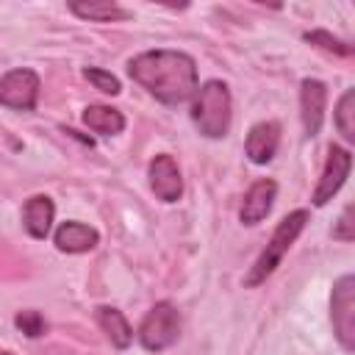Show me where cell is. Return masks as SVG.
Instances as JSON below:
<instances>
[{
  "mask_svg": "<svg viewBox=\"0 0 355 355\" xmlns=\"http://www.w3.org/2000/svg\"><path fill=\"white\" fill-rule=\"evenodd\" d=\"M97 322H100L103 333L108 336V341H111L116 349H125V347L133 341V330H130V324H128V319H125L122 311L103 305V308H97Z\"/></svg>",
  "mask_w": 355,
  "mask_h": 355,
  "instance_id": "cell-15",
  "label": "cell"
},
{
  "mask_svg": "<svg viewBox=\"0 0 355 355\" xmlns=\"http://www.w3.org/2000/svg\"><path fill=\"white\" fill-rule=\"evenodd\" d=\"M324 105H327V86L316 78H305L300 83V116L305 136H316L324 122Z\"/></svg>",
  "mask_w": 355,
  "mask_h": 355,
  "instance_id": "cell-9",
  "label": "cell"
},
{
  "mask_svg": "<svg viewBox=\"0 0 355 355\" xmlns=\"http://www.w3.org/2000/svg\"><path fill=\"white\" fill-rule=\"evenodd\" d=\"M147 178H150V189L155 191L158 200H164V202H178V200L183 197L180 166H178V161H175L169 153H158V155L150 161Z\"/></svg>",
  "mask_w": 355,
  "mask_h": 355,
  "instance_id": "cell-8",
  "label": "cell"
},
{
  "mask_svg": "<svg viewBox=\"0 0 355 355\" xmlns=\"http://www.w3.org/2000/svg\"><path fill=\"white\" fill-rule=\"evenodd\" d=\"M330 319H333V333L338 344L352 352L355 349V277L344 275L333 286L330 297Z\"/></svg>",
  "mask_w": 355,
  "mask_h": 355,
  "instance_id": "cell-5",
  "label": "cell"
},
{
  "mask_svg": "<svg viewBox=\"0 0 355 355\" xmlns=\"http://www.w3.org/2000/svg\"><path fill=\"white\" fill-rule=\"evenodd\" d=\"M305 39H308L311 44H316V47L327 50V53H336V55H349V53H352V47H349L347 42H341V39L330 36L327 31H311V33H305Z\"/></svg>",
  "mask_w": 355,
  "mask_h": 355,
  "instance_id": "cell-19",
  "label": "cell"
},
{
  "mask_svg": "<svg viewBox=\"0 0 355 355\" xmlns=\"http://www.w3.org/2000/svg\"><path fill=\"white\" fill-rule=\"evenodd\" d=\"M178 336H180V313H178V308L172 305V302H155L150 311H147V316H144V322L139 324V341H141V347L144 349H150V352H164V349H169L175 341H178Z\"/></svg>",
  "mask_w": 355,
  "mask_h": 355,
  "instance_id": "cell-4",
  "label": "cell"
},
{
  "mask_svg": "<svg viewBox=\"0 0 355 355\" xmlns=\"http://www.w3.org/2000/svg\"><path fill=\"white\" fill-rule=\"evenodd\" d=\"M53 241H55V247H58L61 252H89V250L97 247L100 233H97L94 227L83 225V222L69 219V222H61V225H58Z\"/></svg>",
  "mask_w": 355,
  "mask_h": 355,
  "instance_id": "cell-13",
  "label": "cell"
},
{
  "mask_svg": "<svg viewBox=\"0 0 355 355\" xmlns=\"http://www.w3.org/2000/svg\"><path fill=\"white\" fill-rule=\"evenodd\" d=\"M42 80L33 69L17 67L0 75V105L14 108V111H33L39 100Z\"/></svg>",
  "mask_w": 355,
  "mask_h": 355,
  "instance_id": "cell-6",
  "label": "cell"
},
{
  "mask_svg": "<svg viewBox=\"0 0 355 355\" xmlns=\"http://www.w3.org/2000/svg\"><path fill=\"white\" fill-rule=\"evenodd\" d=\"M69 11L80 19L89 22H116V19H128V11L119 3H108V0H94V3H69Z\"/></svg>",
  "mask_w": 355,
  "mask_h": 355,
  "instance_id": "cell-16",
  "label": "cell"
},
{
  "mask_svg": "<svg viewBox=\"0 0 355 355\" xmlns=\"http://www.w3.org/2000/svg\"><path fill=\"white\" fill-rule=\"evenodd\" d=\"M17 327L25 333V336H31V338H36V336H42L44 333V319H42V313L39 311H22V313H17Z\"/></svg>",
  "mask_w": 355,
  "mask_h": 355,
  "instance_id": "cell-20",
  "label": "cell"
},
{
  "mask_svg": "<svg viewBox=\"0 0 355 355\" xmlns=\"http://www.w3.org/2000/svg\"><path fill=\"white\" fill-rule=\"evenodd\" d=\"M275 197H277V183H275V180H269V178L255 180V183L247 189L244 200H241L239 219H241L244 225H258V222L272 211Z\"/></svg>",
  "mask_w": 355,
  "mask_h": 355,
  "instance_id": "cell-11",
  "label": "cell"
},
{
  "mask_svg": "<svg viewBox=\"0 0 355 355\" xmlns=\"http://www.w3.org/2000/svg\"><path fill=\"white\" fill-rule=\"evenodd\" d=\"M53 216H55V205L47 194H33L22 205V227L33 239H47V233L53 227Z\"/></svg>",
  "mask_w": 355,
  "mask_h": 355,
  "instance_id": "cell-12",
  "label": "cell"
},
{
  "mask_svg": "<svg viewBox=\"0 0 355 355\" xmlns=\"http://www.w3.org/2000/svg\"><path fill=\"white\" fill-rule=\"evenodd\" d=\"M233 103L225 80H205L191 97V122L205 139H222L230 130Z\"/></svg>",
  "mask_w": 355,
  "mask_h": 355,
  "instance_id": "cell-2",
  "label": "cell"
},
{
  "mask_svg": "<svg viewBox=\"0 0 355 355\" xmlns=\"http://www.w3.org/2000/svg\"><path fill=\"white\" fill-rule=\"evenodd\" d=\"M128 75L164 105H180L197 92V64L180 50L139 53L128 61Z\"/></svg>",
  "mask_w": 355,
  "mask_h": 355,
  "instance_id": "cell-1",
  "label": "cell"
},
{
  "mask_svg": "<svg viewBox=\"0 0 355 355\" xmlns=\"http://www.w3.org/2000/svg\"><path fill=\"white\" fill-rule=\"evenodd\" d=\"M349 169H352V153L338 147V144H330L327 150V161H324V169H322V178L313 189V205H327L336 191L344 186V180L349 178Z\"/></svg>",
  "mask_w": 355,
  "mask_h": 355,
  "instance_id": "cell-7",
  "label": "cell"
},
{
  "mask_svg": "<svg viewBox=\"0 0 355 355\" xmlns=\"http://www.w3.org/2000/svg\"><path fill=\"white\" fill-rule=\"evenodd\" d=\"M305 225H308V211H302V208H300V211H291L286 219H280V225L275 227L269 244L263 247V252L255 258V263L250 266V272H247V277H244V286H247V288L261 286V283L280 266L283 255L291 250V244H294L297 236L305 230Z\"/></svg>",
  "mask_w": 355,
  "mask_h": 355,
  "instance_id": "cell-3",
  "label": "cell"
},
{
  "mask_svg": "<svg viewBox=\"0 0 355 355\" xmlns=\"http://www.w3.org/2000/svg\"><path fill=\"white\" fill-rule=\"evenodd\" d=\"M333 239L338 241H352L355 239V222H352V205H347L338 216V225L333 227Z\"/></svg>",
  "mask_w": 355,
  "mask_h": 355,
  "instance_id": "cell-21",
  "label": "cell"
},
{
  "mask_svg": "<svg viewBox=\"0 0 355 355\" xmlns=\"http://www.w3.org/2000/svg\"><path fill=\"white\" fill-rule=\"evenodd\" d=\"M352 114H355V92H352V89H347V92L341 94L338 105H336V128L341 130V136H344L347 141H352V139H355Z\"/></svg>",
  "mask_w": 355,
  "mask_h": 355,
  "instance_id": "cell-17",
  "label": "cell"
},
{
  "mask_svg": "<svg viewBox=\"0 0 355 355\" xmlns=\"http://www.w3.org/2000/svg\"><path fill=\"white\" fill-rule=\"evenodd\" d=\"M83 125L100 136H116L125 130V116L111 105H86L83 108Z\"/></svg>",
  "mask_w": 355,
  "mask_h": 355,
  "instance_id": "cell-14",
  "label": "cell"
},
{
  "mask_svg": "<svg viewBox=\"0 0 355 355\" xmlns=\"http://www.w3.org/2000/svg\"><path fill=\"white\" fill-rule=\"evenodd\" d=\"M0 355H11V352H6V349H0Z\"/></svg>",
  "mask_w": 355,
  "mask_h": 355,
  "instance_id": "cell-22",
  "label": "cell"
},
{
  "mask_svg": "<svg viewBox=\"0 0 355 355\" xmlns=\"http://www.w3.org/2000/svg\"><path fill=\"white\" fill-rule=\"evenodd\" d=\"M280 147V125L275 119L255 122L244 139V153L252 164H269Z\"/></svg>",
  "mask_w": 355,
  "mask_h": 355,
  "instance_id": "cell-10",
  "label": "cell"
},
{
  "mask_svg": "<svg viewBox=\"0 0 355 355\" xmlns=\"http://www.w3.org/2000/svg\"><path fill=\"white\" fill-rule=\"evenodd\" d=\"M83 78H86V80H89L94 89H100L103 94H119V92H122L119 78H116V75H111V72H105V69L86 67V69H83Z\"/></svg>",
  "mask_w": 355,
  "mask_h": 355,
  "instance_id": "cell-18",
  "label": "cell"
}]
</instances>
